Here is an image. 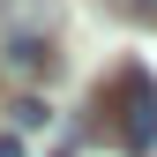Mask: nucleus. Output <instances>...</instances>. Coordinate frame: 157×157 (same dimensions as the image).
<instances>
[{"label": "nucleus", "mask_w": 157, "mask_h": 157, "mask_svg": "<svg viewBox=\"0 0 157 157\" xmlns=\"http://www.w3.org/2000/svg\"><path fill=\"white\" fill-rule=\"evenodd\" d=\"M105 112H112V135H120L127 157H150V150H157V82H150L142 67H127L120 82H112Z\"/></svg>", "instance_id": "nucleus-1"}, {"label": "nucleus", "mask_w": 157, "mask_h": 157, "mask_svg": "<svg viewBox=\"0 0 157 157\" xmlns=\"http://www.w3.org/2000/svg\"><path fill=\"white\" fill-rule=\"evenodd\" d=\"M0 67L8 75H52V45L45 37H8L0 45Z\"/></svg>", "instance_id": "nucleus-2"}, {"label": "nucleus", "mask_w": 157, "mask_h": 157, "mask_svg": "<svg viewBox=\"0 0 157 157\" xmlns=\"http://www.w3.org/2000/svg\"><path fill=\"white\" fill-rule=\"evenodd\" d=\"M45 120H52V105H45V97H23V105H15V135H37Z\"/></svg>", "instance_id": "nucleus-3"}, {"label": "nucleus", "mask_w": 157, "mask_h": 157, "mask_svg": "<svg viewBox=\"0 0 157 157\" xmlns=\"http://www.w3.org/2000/svg\"><path fill=\"white\" fill-rule=\"evenodd\" d=\"M0 157H23V135H0Z\"/></svg>", "instance_id": "nucleus-4"}, {"label": "nucleus", "mask_w": 157, "mask_h": 157, "mask_svg": "<svg viewBox=\"0 0 157 157\" xmlns=\"http://www.w3.org/2000/svg\"><path fill=\"white\" fill-rule=\"evenodd\" d=\"M135 15H142V23H157V0H135Z\"/></svg>", "instance_id": "nucleus-5"}, {"label": "nucleus", "mask_w": 157, "mask_h": 157, "mask_svg": "<svg viewBox=\"0 0 157 157\" xmlns=\"http://www.w3.org/2000/svg\"><path fill=\"white\" fill-rule=\"evenodd\" d=\"M60 157H75V150H60Z\"/></svg>", "instance_id": "nucleus-6"}]
</instances>
